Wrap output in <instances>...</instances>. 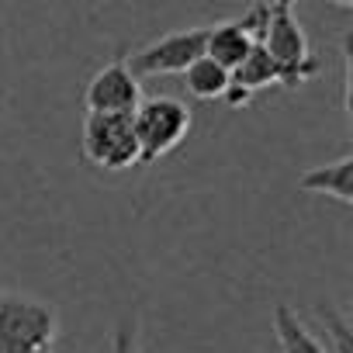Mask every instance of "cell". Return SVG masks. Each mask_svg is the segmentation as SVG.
I'll use <instances>...</instances> for the list:
<instances>
[{
    "label": "cell",
    "mask_w": 353,
    "mask_h": 353,
    "mask_svg": "<svg viewBox=\"0 0 353 353\" xmlns=\"http://www.w3.org/2000/svg\"><path fill=\"white\" fill-rule=\"evenodd\" d=\"M59 315L49 301L0 291V353H52Z\"/></svg>",
    "instance_id": "obj_1"
},
{
    "label": "cell",
    "mask_w": 353,
    "mask_h": 353,
    "mask_svg": "<svg viewBox=\"0 0 353 353\" xmlns=\"http://www.w3.org/2000/svg\"><path fill=\"white\" fill-rule=\"evenodd\" d=\"M260 4L267 8V28H263L260 46L277 63L281 87L294 90L319 73V63L312 59V49L305 39V28L294 18V0H260Z\"/></svg>",
    "instance_id": "obj_2"
},
{
    "label": "cell",
    "mask_w": 353,
    "mask_h": 353,
    "mask_svg": "<svg viewBox=\"0 0 353 353\" xmlns=\"http://www.w3.org/2000/svg\"><path fill=\"white\" fill-rule=\"evenodd\" d=\"M132 128H135V142H139V166L156 163L159 156L173 152L191 132V111L184 101L156 94V97H142L132 111Z\"/></svg>",
    "instance_id": "obj_3"
},
{
    "label": "cell",
    "mask_w": 353,
    "mask_h": 353,
    "mask_svg": "<svg viewBox=\"0 0 353 353\" xmlns=\"http://www.w3.org/2000/svg\"><path fill=\"white\" fill-rule=\"evenodd\" d=\"M80 149L87 163L97 170H128L139 166V142L132 128V114H104V111H87L83 128H80Z\"/></svg>",
    "instance_id": "obj_4"
},
{
    "label": "cell",
    "mask_w": 353,
    "mask_h": 353,
    "mask_svg": "<svg viewBox=\"0 0 353 353\" xmlns=\"http://www.w3.org/2000/svg\"><path fill=\"white\" fill-rule=\"evenodd\" d=\"M205 32L208 28H184L163 35L149 46H142L135 56H125L128 70L135 77H170V73H184L194 59L205 56Z\"/></svg>",
    "instance_id": "obj_5"
},
{
    "label": "cell",
    "mask_w": 353,
    "mask_h": 353,
    "mask_svg": "<svg viewBox=\"0 0 353 353\" xmlns=\"http://www.w3.org/2000/svg\"><path fill=\"white\" fill-rule=\"evenodd\" d=\"M139 101H142V83L128 70L125 56H114L104 70H97L83 94L87 111H104V114H132Z\"/></svg>",
    "instance_id": "obj_6"
},
{
    "label": "cell",
    "mask_w": 353,
    "mask_h": 353,
    "mask_svg": "<svg viewBox=\"0 0 353 353\" xmlns=\"http://www.w3.org/2000/svg\"><path fill=\"white\" fill-rule=\"evenodd\" d=\"M298 188L308 194H325L339 205H353V156H339L325 166H312L298 176Z\"/></svg>",
    "instance_id": "obj_7"
},
{
    "label": "cell",
    "mask_w": 353,
    "mask_h": 353,
    "mask_svg": "<svg viewBox=\"0 0 353 353\" xmlns=\"http://www.w3.org/2000/svg\"><path fill=\"white\" fill-rule=\"evenodd\" d=\"M253 46H256V42H253V35L239 25V18L222 21V25H215V28L205 32V56L215 59L219 66H225L229 73L250 56Z\"/></svg>",
    "instance_id": "obj_8"
},
{
    "label": "cell",
    "mask_w": 353,
    "mask_h": 353,
    "mask_svg": "<svg viewBox=\"0 0 353 353\" xmlns=\"http://www.w3.org/2000/svg\"><path fill=\"white\" fill-rule=\"evenodd\" d=\"M274 332H277V353H329L325 343L288 308H274Z\"/></svg>",
    "instance_id": "obj_9"
},
{
    "label": "cell",
    "mask_w": 353,
    "mask_h": 353,
    "mask_svg": "<svg viewBox=\"0 0 353 353\" xmlns=\"http://www.w3.org/2000/svg\"><path fill=\"white\" fill-rule=\"evenodd\" d=\"M229 83H232V73L225 66H219L215 59H208V56L194 59L184 70V87L198 101H222V94H225Z\"/></svg>",
    "instance_id": "obj_10"
},
{
    "label": "cell",
    "mask_w": 353,
    "mask_h": 353,
    "mask_svg": "<svg viewBox=\"0 0 353 353\" xmlns=\"http://www.w3.org/2000/svg\"><path fill=\"white\" fill-rule=\"evenodd\" d=\"M232 80H236L239 87H246L250 94H256V90H263V87L281 83V73H277V63L267 56V49L256 42V46L250 49V56L232 70Z\"/></svg>",
    "instance_id": "obj_11"
},
{
    "label": "cell",
    "mask_w": 353,
    "mask_h": 353,
    "mask_svg": "<svg viewBox=\"0 0 353 353\" xmlns=\"http://www.w3.org/2000/svg\"><path fill=\"white\" fill-rule=\"evenodd\" d=\"M319 319H322V325H325V350H329V353H353L350 322H346L343 315H336L332 308H322Z\"/></svg>",
    "instance_id": "obj_12"
},
{
    "label": "cell",
    "mask_w": 353,
    "mask_h": 353,
    "mask_svg": "<svg viewBox=\"0 0 353 353\" xmlns=\"http://www.w3.org/2000/svg\"><path fill=\"white\" fill-rule=\"evenodd\" d=\"M111 353H135V319H121L111 339Z\"/></svg>",
    "instance_id": "obj_13"
},
{
    "label": "cell",
    "mask_w": 353,
    "mask_h": 353,
    "mask_svg": "<svg viewBox=\"0 0 353 353\" xmlns=\"http://www.w3.org/2000/svg\"><path fill=\"white\" fill-rule=\"evenodd\" d=\"M329 4H336V8H353V0H329Z\"/></svg>",
    "instance_id": "obj_14"
}]
</instances>
